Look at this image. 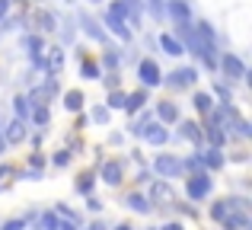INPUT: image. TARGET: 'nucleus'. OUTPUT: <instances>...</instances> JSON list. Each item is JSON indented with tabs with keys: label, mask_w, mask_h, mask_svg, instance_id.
Listing matches in <instances>:
<instances>
[{
	"label": "nucleus",
	"mask_w": 252,
	"mask_h": 230,
	"mask_svg": "<svg viewBox=\"0 0 252 230\" xmlns=\"http://www.w3.org/2000/svg\"><path fill=\"white\" fill-rule=\"evenodd\" d=\"M154 169L160 176H166V179H176V176L182 173V160H179V157H172V154H160L154 160Z\"/></svg>",
	"instance_id": "obj_1"
},
{
	"label": "nucleus",
	"mask_w": 252,
	"mask_h": 230,
	"mask_svg": "<svg viewBox=\"0 0 252 230\" xmlns=\"http://www.w3.org/2000/svg\"><path fill=\"white\" fill-rule=\"evenodd\" d=\"M208 192H211V176L208 173H191L189 176V198L191 201H201Z\"/></svg>",
	"instance_id": "obj_2"
},
{
	"label": "nucleus",
	"mask_w": 252,
	"mask_h": 230,
	"mask_svg": "<svg viewBox=\"0 0 252 230\" xmlns=\"http://www.w3.org/2000/svg\"><path fill=\"white\" fill-rule=\"evenodd\" d=\"M137 134H141V137H147V141H150V144H157V147L169 141V131L163 128L160 122H154V118H150L147 125H141V131H137Z\"/></svg>",
	"instance_id": "obj_3"
},
{
	"label": "nucleus",
	"mask_w": 252,
	"mask_h": 230,
	"mask_svg": "<svg viewBox=\"0 0 252 230\" xmlns=\"http://www.w3.org/2000/svg\"><path fill=\"white\" fill-rule=\"evenodd\" d=\"M137 77H141V83L144 87H160L163 83V74H160V67H157V61H141V67H137Z\"/></svg>",
	"instance_id": "obj_4"
},
{
	"label": "nucleus",
	"mask_w": 252,
	"mask_h": 230,
	"mask_svg": "<svg viewBox=\"0 0 252 230\" xmlns=\"http://www.w3.org/2000/svg\"><path fill=\"white\" fill-rule=\"evenodd\" d=\"M220 70L227 77H233V80H243V77H246V64H243L236 55H223L220 58Z\"/></svg>",
	"instance_id": "obj_5"
},
{
	"label": "nucleus",
	"mask_w": 252,
	"mask_h": 230,
	"mask_svg": "<svg viewBox=\"0 0 252 230\" xmlns=\"http://www.w3.org/2000/svg\"><path fill=\"white\" fill-rule=\"evenodd\" d=\"M198 80V74H195V70H191V67H182V70H172V74H169V87H191V83H195Z\"/></svg>",
	"instance_id": "obj_6"
},
{
	"label": "nucleus",
	"mask_w": 252,
	"mask_h": 230,
	"mask_svg": "<svg viewBox=\"0 0 252 230\" xmlns=\"http://www.w3.org/2000/svg\"><path fill=\"white\" fill-rule=\"evenodd\" d=\"M105 26H109V29L115 32L118 38H125V42L131 38V29L125 26V19H122V16H115V13H105Z\"/></svg>",
	"instance_id": "obj_7"
},
{
	"label": "nucleus",
	"mask_w": 252,
	"mask_h": 230,
	"mask_svg": "<svg viewBox=\"0 0 252 230\" xmlns=\"http://www.w3.org/2000/svg\"><path fill=\"white\" fill-rule=\"evenodd\" d=\"M198 157H201V163H204L208 169H220V166H223V154H220V147H208L204 154H198Z\"/></svg>",
	"instance_id": "obj_8"
},
{
	"label": "nucleus",
	"mask_w": 252,
	"mask_h": 230,
	"mask_svg": "<svg viewBox=\"0 0 252 230\" xmlns=\"http://www.w3.org/2000/svg\"><path fill=\"white\" fill-rule=\"evenodd\" d=\"M160 48L166 51V55H172V58H179V55H185V45L179 42L176 35H160Z\"/></svg>",
	"instance_id": "obj_9"
},
{
	"label": "nucleus",
	"mask_w": 252,
	"mask_h": 230,
	"mask_svg": "<svg viewBox=\"0 0 252 230\" xmlns=\"http://www.w3.org/2000/svg\"><path fill=\"white\" fill-rule=\"evenodd\" d=\"M169 16L176 19V23H189V16H191L189 3H185V0H169Z\"/></svg>",
	"instance_id": "obj_10"
},
{
	"label": "nucleus",
	"mask_w": 252,
	"mask_h": 230,
	"mask_svg": "<svg viewBox=\"0 0 252 230\" xmlns=\"http://www.w3.org/2000/svg\"><path fill=\"white\" fill-rule=\"evenodd\" d=\"M125 10H128V23L131 26H141L144 23V13H141V0H122Z\"/></svg>",
	"instance_id": "obj_11"
},
{
	"label": "nucleus",
	"mask_w": 252,
	"mask_h": 230,
	"mask_svg": "<svg viewBox=\"0 0 252 230\" xmlns=\"http://www.w3.org/2000/svg\"><path fill=\"white\" fill-rule=\"evenodd\" d=\"M102 179L109 182V186H118V182H122V163H105L102 166Z\"/></svg>",
	"instance_id": "obj_12"
},
{
	"label": "nucleus",
	"mask_w": 252,
	"mask_h": 230,
	"mask_svg": "<svg viewBox=\"0 0 252 230\" xmlns=\"http://www.w3.org/2000/svg\"><path fill=\"white\" fill-rule=\"evenodd\" d=\"M6 144H19V141H23V137H26V125H23V118H16V122H13L10 125V131H6Z\"/></svg>",
	"instance_id": "obj_13"
},
{
	"label": "nucleus",
	"mask_w": 252,
	"mask_h": 230,
	"mask_svg": "<svg viewBox=\"0 0 252 230\" xmlns=\"http://www.w3.org/2000/svg\"><path fill=\"white\" fill-rule=\"evenodd\" d=\"M220 221H223V230H243V227L249 224V221H246V214H230V211L223 214Z\"/></svg>",
	"instance_id": "obj_14"
},
{
	"label": "nucleus",
	"mask_w": 252,
	"mask_h": 230,
	"mask_svg": "<svg viewBox=\"0 0 252 230\" xmlns=\"http://www.w3.org/2000/svg\"><path fill=\"white\" fill-rule=\"evenodd\" d=\"M64 109H67V112H80L83 109V93L80 90H70V93L64 96Z\"/></svg>",
	"instance_id": "obj_15"
},
{
	"label": "nucleus",
	"mask_w": 252,
	"mask_h": 230,
	"mask_svg": "<svg viewBox=\"0 0 252 230\" xmlns=\"http://www.w3.org/2000/svg\"><path fill=\"white\" fill-rule=\"evenodd\" d=\"M125 205H128L131 211H137V214H147L150 211V201L144 198V195H128V198H125Z\"/></svg>",
	"instance_id": "obj_16"
},
{
	"label": "nucleus",
	"mask_w": 252,
	"mask_h": 230,
	"mask_svg": "<svg viewBox=\"0 0 252 230\" xmlns=\"http://www.w3.org/2000/svg\"><path fill=\"white\" fill-rule=\"evenodd\" d=\"M45 67H48V74H58V70L64 67V51L61 48H51L48 61H45Z\"/></svg>",
	"instance_id": "obj_17"
},
{
	"label": "nucleus",
	"mask_w": 252,
	"mask_h": 230,
	"mask_svg": "<svg viewBox=\"0 0 252 230\" xmlns=\"http://www.w3.org/2000/svg\"><path fill=\"white\" fill-rule=\"evenodd\" d=\"M13 109H16V118H29V109H32V99L29 96H16V99H13Z\"/></svg>",
	"instance_id": "obj_18"
},
{
	"label": "nucleus",
	"mask_w": 252,
	"mask_h": 230,
	"mask_svg": "<svg viewBox=\"0 0 252 230\" xmlns=\"http://www.w3.org/2000/svg\"><path fill=\"white\" fill-rule=\"evenodd\" d=\"M157 115H160L163 122H176V118H179V106H172V102H160V106H157Z\"/></svg>",
	"instance_id": "obj_19"
},
{
	"label": "nucleus",
	"mask_w": 252,
	"mask_h": 230,
	"mask_svg": "<svg viewBox=\"0 0 252 230\" xmlns=\"http://www.w3.org/2000/svg\"><path fill=\"white\" fill-rule=\"evenodd\" d=\"M191 102H195V109H198V112H204V115L214 109V99H211V93H195V99H191Z\"/></svg>",
	"instance_id": "obj_20"
},
{
	"label": "nucleus",
	"mask_w": 252,
	"mask_h": 230,
	"mask_svg": "<svg viewBox=\"0 0 252 230\" xmlns=\"http://www.w3.org/2000/svg\"><path fill=\"white\" fill-rule=\"evenodd\" d=\"M208 141L214 144V147H220V144L227 141V134H223V128H220V125H214V122L208 125Z\"/></svg>",
	"instance_id": "obj_21"
},
{
	"label": "nucleus",
	"mask_w": 252,
	"mask_h": 230,
	"mask_svg": "<svg viewBox=\"0 0 252 230\" xmlns=\"http://www.w3.org/2000/svg\"><path fill=\"white\" fill-rule=\"evenodd\" d=\"M80 23H83V29L90 32L93 38H105V32H102V29L96 26V19H93V16H86V13H83V16H80Z\"/></svg>",
	"instance_id": "obj_22"
},
{
	"label": "nucleus",
	"mask_w": 252,
	"mask_h": 230,
	"mask_svg": "<svg viewBox=\"0 0 252 230\" xmlns=\"http://www.w3.org/2000/svg\"><path fill=\"white\" fill-rule=\"evenodd\" d=\"M144 102H147V93H131L128 102H125V112H137Z\"/></svg>",
	"instance_id": "obj_23"
},
{
	"label": "nucleus",
	"mask_w": 252,
	"mask_h": 230,
	"mask_svg": "<svg viewBox=\"0 0 252 230\" xmlns=\"http://www.w3.org/2000/svg\"><path fill=\"white\" fill-rule=\"evenodd\" d=\"M182 134L189 137V141L201 144V131H198V125H195V122H185V125H182Z\"/></svg>",
	"instance_id": "obj_24"
},
{
	"label": "nucleus",
	"mask_w": 252,
	"mask_h": 230,
	"mask_svg": "<svg viewBox=\"0 0 252 230\" xmlns=\"http://www.w3.org/2000/svg\"><path fill=\"white\" fill-rule=\"evenodd\" d=\"M83 77H86V80H99V77H102L99 64L96 61H83Z\"/></svg>",
	"instance_id": "obj_25"
},
{
	"label": "nucleus",
	"mask_w": 252,
	"mask_h": 230,
	"mask_svg": "<svg viewBox=\"0 0 252 230\" xmlns=\"http://www.w3.org/2000/svg\"><path fill=\"white\" fill-rule=\"evenodd\" d=\"M38 230H58V214L45 211V214H42V221H38Z\"/></svg>",
	"instance_id": "obj_26"
},
{
	"label": "nucleus",
	"mask_w": 252,
	"mask_h": 230,
	"mask_svg": "<svg viewBox=\"0 0 252 230\" xmlns=\"http://www.w3.org/2000/svg\"><path fill=\"white\" fill-rule=\"evenodd\" d=\"M125 102H128V93H118V90H112V96H109V109H125Z\"/></svg>",
	"instance_id": "obj_27"
},
{
	"label": "nucleus",
	"mask_w": 252,
	"mask_h": 230,
	"mask_svg": "<svg viewBox=\"0 0 252 230\" xmlns=\"http://www.w3.org/2000/svg\"><path fill=\"white\" fill-rule=\"evenodd\" d=\"M26 48H29L32 58H38V55H42V38H38V35H29V38H26Z\"/></svg>",
	"instance_id": "obj_28"
},
{
	"label": "nucleus",
	"mask_w": 252,
	"mask_h": 230,
	"mask_svg": "<svg viewBox=\"0 0 252 230\" xmlns=\"http://www.w3.org/2000/svg\"><path fill=\"white\" fill-rule=\"evenodd\" d=\"M227 211H230V205H227V198H223V201H217V205L211 208V218H217V221H220Z\"/></svg>",
	"instance_id": "obj_29"
},
{
	"label": "nucleus",
	"mask_w": 252,
	"mask_h": 230,
	"mask_svg": "<svg viewBox=\"0 0 252 230\" xmlns=\"http://www.w3.org/2000/svg\"><path fill=\"white\" fill-rule=\"evenodd\" d=\"M32 118H35V125H48V122H51V112H48L45 106H38V109H35V115H32Z\"/></svg>",
	"instance_id": "obj_30"
},
{
	"label": "nucleus",
	"mask_w": 252,
	"mask_h": 230,
	"mask_svg": "<svg viewBox=\"0 0 252 230\" xmlns=\"http://www.w3.org/2000/svg\"><path fill=\"white\" fill-rule=\"evenodd\" d=\"M109 13H115V16H122L125 23H128V10H125V3H122V0H115V3H112V6H109Z\"/></svg>",
	"instance_id": "obj_31"
},
{
	"label": "nucleus",
	"mask_w": 252,
	"mask_h": 230,
	"mask_svg": "<svg viewBox=\"0 0 252 230\" xmlns=\"http://www.w3.org/2000/svg\"><path fill=\"white\" fill-rule=\"evenodd\" d=\"M233 122H236V131H240V134H243V137H249V134H252V128H249V122H243V118H240V115H233Z\"/></svg>",
	"instance_id": "obj_32"
},
{
	"label": "nucleus",
	"mask_w": 252,
	"mask_h": 230,
	"mask_svg": "<svg viewBox=\"0 0 252 230\" xmlns=\"http://www.w3.org/2000/svg\"><path fill=\"white\" fill-rule=\"evenodd\" d=\"M144 3H147V6H150V13H154V16H157V19H160V16H163V0H144Z\"/></svg>",
	"instance_id": "obj_33"
},
{
	"label": "nucleus",
	"mask_w": 252,
	"mask_h": 230,
	"mask_svg": "<svg viewBox=\"0 0 252 230\" xmlns=\"http://www.w3.org/2000/svg\"><path fill=\"white\" fill-rule=\"evenodd\" d=\"M93 122H99V125H105V122H109V109H93Z\"/></svg>",
	"instance_id": "obj_34"
},
{
	"label": "nucleus",
	"mask_w": 252,
	"mask_h": 230,
	"mask_svg": "<svg viewBox=\"0 0 252 230\" xmlns=\"http://www.w3.org/2000/svg\"><path fill=\"white\" fill-rule=\"evenodd\" d=\"M77 189H80L83 195H90V192H93V176H83V179L77 182Z\"/></svg>",
	"instance_id": "obj_35"
},
{
	"label": "nucleus",
	"mask_w": 252,
	"mask_h": 230,
	"mask_svg": "<svg viewBox=\"0 0 252 230\" xmlns=\"http://www.w3.org/2000/svg\"><path fill=\"white\" fill-rule=\"evenodd\" d=\"M38 23H42V29H55V16H51V13H42V16H38Z\"/></svg>",
	"instance_id": "obj_36"
},
{
	"label": "nucleus",
	"mask_w": 252,
	"mask_h": 230,
	"mask_svg": "<svg viewBox=\"0 0 252 230\" xmlns=\"http://www.w3.org/2000/svg\"><path fill=\"white\" fill-rule=\"evenodd\" d=\"M55 163H58V166H67V163H70V150H58V154H55Z\"/></svg>",
	"instance_id": "obj_37"
},
{
	"label": "nucleus",
	"mask_w": 252,
	"mask_h": 230,
	"mask_svg": "<svg viewBox=\"0 0 252 230\" xmlns=\"http://www.w3.org/2000/svg\"><path fill=\"white\" fill-rule=\"evenodd\" d=\"M3 230H26V221H19V218H13V221H6Z\"/></svg>",
	"instance_id": "obj_38"
},
{
	"label": "nucleus",
	"mask_w": 252,
	"mask_h": 230,
	"mask_svg": "<svg viewBox=\"0 0 252 230\" xmlns=\"http://www.w3.org/2000/svg\"><path fill=\"white\" fill-rule=\"evenodd\" d=\"M102 61H105V67H115V64H118V55H112V51H109V55H105Z\"/></svg>",
	"instance_id": "obj_39"
},
{
	"label": "nucleus",
	"mask_w": 252,
	"mask_h": 230,
	"mask_svg": "<svg viewBox=\"0 0 252 230\" xmlns=\"http://www.w3.org/2000/svg\"><path fill=\"white\" fill-rule=\"evenodd\" d=\"M217 96H220V99H223V102H230V90H227V87H223V83H220V87H217Z\"/></svg>",
	"instance_id": "obj_40"
},
{
	"label": "nucleus",
	"mask_w": 252,
	"mask_h": 230,
	"mask_svg": "<svg viewBox=\"0 0 252 230\" xmlns=\"http://www.w3.org/2000/svg\"><path fill=\"white\" fill-rule=\"evenodd\" d=\"M86 208H90V211H99V208H102V201H99V198H90V201H86Z\"/></svg>",
	"instance_id": "obj_41"
},
{
	"label": "nucleus",
	"mask_w": 252,
	"mask_h": 230,
	"mask_svg": "<svg viewBox=\"0 0 252 230\" xmlns=\"http://www.w3.org/2000/svg\"><path fill=\"white\" fill-rule=\"evenodd\" d=\"M154 192H157V195H160V198H169V189H166V186H157V189H154Z\"/></svg>",
	"instance_id": "obj_42"
},
{
	"label": "nucleus",
	"mask_w": 252,
	"mask_h": 230,
	"mask_svg": "<svg viewBox=\"0 0 252 230\" xmlns=\"http://www.w3.org/2000/svg\"><path fill=\"white\" fill-rule=\"evenodd\" d=\"M105 83H109V87L115 90V87H118V74H109V77H105Z\"/></svg>",
	"instance_id": "obj_43"
},
{
	"label": "nucleus",
	"mask_w": 252,
	"mask_h": 230,
	"mask_svg": "<svg viewBox=\"0 0 252 230\" xmlns=\"http://www.w3.org/2000/svg\"><path fill=\"white\" fill-rule=\"evenodd\" d=\"M6 10H10V0H0V19L6 16Z\"/></svg>",
	"instance_id": "obj_44"
},
{
	"label": "nucleus",
	"mask_w": 252,
	"mask_h": 230,
	"mask_svg": "<svg viewBox=\"0 0 252 230\" xmlns=\"http://www.w3.org/2000/svg\"><path fill=\"white\" fill-rule=\"evenodd\" d=\"M74 227H77V218L67 221V224H58V230H74Z\"/></svg>",
	"instance_id": "obj_45"
},
{
	"label": "nucleus",
	"mask_w": 252,
	"mask_h": 230,
	"mask_svg": "<svg viewBox=\"0 0 252 230\" xmlns=\"http://www.w3.org/2000/svg\"><path fill=\"white\" fill-rule=\"evenodd\" d=\"M3 147H6V137H3V134H0V154H3Z\"/></svg>",
	"instance_id": "obj_46"
},
{
	"label": "nucleus",
	"mask_w": 252,
	"mask_h": 230,
	"mask_svg": "<svg viewBox=\"0 0 252 230\" xmlns=\"http://www.w3.org/2000/svg\"><path fill=\"white\" fill-rule=\"evenodd\" d=\"M6 173H10V169H6V166H0V179H3V176H6Z\"/></svg>",
	"instance_id": "obj_47"
},
{
	"label": "nucleus",
	"mask_w": 252,
	"mask_h": 230,
	"mask_svg": "<svg viewBox=\"0 0 252 230\" xmlns=\"http://www.w3.org/2000/svg\"><path fill=\"white\" fill-rule=\"evenodd\" d=\"M90 230H105V227H102V224H93V227H90Z\"/></svg>",
	"instance_id": "obj_48"
},
{
	"label": "nucleus",
	"mask_w": 252,
	"mask_h": 230,
	"mask_svg": "<svg viewBox=\"0 0 252 230\" xmlns=\"http://www.w3.org/2000/svg\"><path fill=\"white\" fill-rule=\"evenodd\" d=\"M115 230H134V227H128V224H122V227H115Z\"/></svg>",
	"instance_id": "obj_49"
},
{
	"label": "nucleus",
	"mask_w": 252,
	"mask_h": 230,
	"mask_svg": "<svg viewBox=\"0 0 252 230\" xmlns=\"http://www.w3.org/2000/svg\"><path fill=\"white\" fill-rule=\"evenodd\" d=\"M243 230H246V227H243Z\"/></svg>",
	"instance_id": "obj_50"
}]
</instances>
